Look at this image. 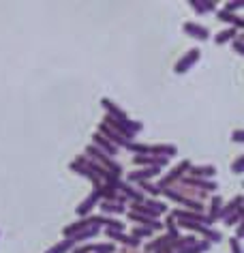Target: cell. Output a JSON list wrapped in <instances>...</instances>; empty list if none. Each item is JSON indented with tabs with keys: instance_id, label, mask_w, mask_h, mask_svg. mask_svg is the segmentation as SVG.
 Wrapping results in <instances>:
<instances>
[{
	"instance_id": "6da1fadb",
	"label": "cell",
	"mask_w": 244,
	"mask_h": 253,
	"mask_svg": "<svg viewBox=\"0 0 244 253\" xmlns=\"http://www.w3.org/2000/svg\"><path fill=\"white\" fill-rule=\"evenodd\" d=\"M86 153L95 157V159H92V161H97L101 168H105V169H107V172H111L114 176H118V178H120V174H122V166H120V163H116V161L111 159L109 155H105L103 150H99V148L95 146V144H90V146L86 148Z\"/></svg>"
},
{
	"instance_id": "7a4b0ae2",
	"label": "cell",
	"mask_w": 244,
	"mask_h": 253,
	"mask_svg": "<svg viewBox=\"0 0 244 253\" xmlns=\"http://www.w3.org/2000/svg\"><path fill=\"white\" fill-rule=\"evenodd\" d=\"M133 211L146 214V217L156 219L159 214L167 212V206L163 204V202H156V200H143V202H139V204H133Z\"/></svg>"
},
{
	"instance_id": "3957f363",
	"label": "cell",
	"mask_w": 244,
	"mask_h": 253,
	"mask_svg": "<svg viewBox=\"0 0 244 253\" xmlns=\"http://www.w3.org/2000/svg\"><path fill=\"white\" fill-rule=\"evenodd\" d=\"M189 169H191V161H180L178 166L170 172V176H165V178L159 180V185H156V187H159L161 191H163V189H167V187H174V182H178L180 178H184V174L189 172Z\"/></svg>"
},
{
	"instance_id": "277c9868",
	"label": "cell",
	"mask_w": 244,
	"mask_h": 253,
	"mask_svg": "<svg viewBox=\"0 0 244 253\" xmlns=\"http://www.w3.org/2000/svg\"><path fill=\"white\" fill-rule=\"evenodd\" d=\"M101 187H103V185H101ZM101 187H95V191H92L88 198H86V200L77 206V214H79V217H88L92 208L99 204V200H101Z\"/></svg>"
},
{
	"instance_id": "5b68a950",
	"label": "cell",
	"mask_w": 244,
	"mask_h": 253,
	"mask_svg": "<svg viewBox=\"0 0 244 253\" xmlns=\"http://www.w3.org/2000/svg\"><path fill=\"white\" fill-rule=\"evenodd\" d=\"M199 49L197 47H193V49H189V52H186V56H182V58H180L178 62H176V67H174V71L176 73H186L189 71V69L195 65V62L199 60Z\"/></svg>"
},
{
	"instance_id": "8992f818",
	"label": "cell",
	"mask_w": 244,
	"mask_h": 253,
	"mask_svg": "<svg viewBox=\"0 0 244 253\" xmlns=\"http://www.w3.org/2000/svg\"><path fill=\"white\" fill-rule=\"evenodd\" d=\"M99 133L107 137V140H109L111 144H114V146H122V148H129V144H131V142L127 140V137H122L120 133H118V131H114V129H111V126H107L105 123H101V125H99Z\"/></svg>"
},
{
	"instance_id": "52a82bcc",
	"label": "cell",
	"mask_w": 244,
	"mask_h": 253,
	"mask_svg": "<svg viewBox=\"0 0 244 253\" xmlns=\"http://www.w3.org/2000/svg\"><path fill=\"white\" fill-rule=\"evenodd\" d=\"M180 182L186 187H193V189H199V191H216V182L214 180H206V178H180Z\"/></svg>"
},
{
	"instance_id": "ba28073f",
	"label": "cell",
	"mask_w": 244,
	"mask_h": 253,
	"mask_svg": "<svg viewBox=\"0 0 244 253\" xmlns=\"http://www.w3.org/2000/svg\"><path fill=\"white\" fill-rule=\"evenodd\" d=\"M161 172V168H141V169H133L129 176H127V180L129 182H146L148 178H152V176H156Z\"/></svg>"
},
{
	"instance_id": "9c48e42d",
	"label": "cell",
	"mask_w": 244,
	"mask_h": 253,
	"mask_svg": "<svg viewBox=\"0 0 244 253\" xmlns=\"http://www.w3.org/2000/svg\"><path fill=\"white\" fill-rule=\"evenodd\" d=\"M129 219L135 221V223H143L146 227H150V230H161L163 223L159 219H152V217H146V214L141 212H135V211H129Z\"/></svg>"
},
{
	"instance_id": "30bf717a",
	"label": "cell",
	"mask_w": 244,
	"mask_h": 253,
	"mask_svg": "<svg viewBox=\"0 0 244 253\" xmlns=\"http://www.w3.org/2000/svg\"><path fill=\"white\" fill-rule=\"evenodd\" d=\"M105 234H107L111 240H118V243H122L124 247H129V249H137V247H139V238H135V236H127V234L116 232V230H107Z\"/></svg>"
},
{
	"instance_id": "8fae6325",
	"label": "cell",
	"mask_w": 244,
	"mask_h": 253,
	"mask_svg": "<svg viewBox=\"0 0 244 253\" xmlns=\"http://www.w3.org/2000/svg\"><path fill=\"white\" fill-rule=\"evenodd\" d=\"M182 30L189 37H195V39H202V41H206L210 37V33H208V28L206 26H199V24H195V22H186L184 26H182Z\"/></svg>"
},
{
	"instance_id": "7c38bea8",
	"label": "cell",
	"mask_w": 244,
	"mask_h": 253,
	"mask_svg": "<svg viewBox=\"0 0 244 253\" xmlns=\"http://www.w3.org/2000/svg\"><path fill=\"white\" fill-rule=\"evenodd\" d=\"M189 174H191V178H206L208 180L216 174V168L214 166H191Z\"/></svg>"
},
{
	"instance_id": "4fadbf2b",
	"label": "cell",
	"mask_w": 244,
	"mask_h": 253,
	"mask_svg": "<svg viewBox=\"0 0 244 253\" xmlns=\"http://www.w3.org/2000/svg\"><path fill=\"white\" fill-rule=\"evenodd\" d=\"M92 140H95V146L99 148V150H103V153L105 155H116V146H114V144H111L109 140H107V137H105V135H101V133H99V131H97V133L95 135H92Z\"/></svg>"
},
{
	"instance_id": "5bb4252c",
	"label": "cell",
	"mask_w": 244,
	"mask_h": 253,
	"mask_svg": "<svg viewBox=\"0 0 244 253\" xmlns=\"http://www.w3.org/2000/svg\"><path fill=\"white\" fill-rule=\"evenodd\" d=\"M99 208H101V214H122L124 212V206L116 200H103Z\"/></svg>"
},
{
	"instance_id": "9a60e30c",
	"label": "cell",
	"mask_w": 244,
	"mask_h": 253,
	"mask_svg": "<svg viewBox=\"0 0 244 253\" xmlns=\"http://www.w3.org/2000/svg\"><path fill=\"white\" fill-rule=\"evenodd\" d=\"M178 153L176 146H170V144H156V146H150V155L154 157H165V159H170Z\"/></svg>"
},
{
	"instance_id": "2e32d148",
	"label": "cell",
	"mask_w": 244,
	"mask_h": 253,
	"mask_svg": "<svg viewBox=\"0 0 244 253\" xmlns=\"http://www.w3.org/2000/svg\"><path fill=\"white\" fill-rule=\"evenodd\" d=\"M221 208H223L221 195H214V198H212V202H210V212L206 214V219H208V223H210V225L218 219V212H221Z\"/></svg>"
},
{
	"instance_id": "e0dca14e",
	"label": "cell",
	"mask_w": 244,
	"mask_h": 253,
	"mask_svg": "<svg viewBox=\"0 0 244 253\" xmlns=\"http://www.w3.org/2000/svg\"><path fill=\"white\" fill-rule=\"evenodd\" d=\"M242 208V195H238V198H234L229 202L225 208H221V212H218V219H227L229 214H234V212H238Z\"/></svg>"
},
{
	"instance_id": "ac0fdd59",
	"label": "cell",
	"mask_w": 244,
	"mask_h": 253,
	"mask_svg": "<svg viewBox=\"0 0 244 253\" xmlns=\"http://www.w3.org/2000/svg\"><path fill=\"white\" fill-rule=\"evenodd\" d=\"M210 249V243L208 240H195V243H191V245H186V247H182V249H178L176 253H206Z\"/></svg>"
},
{
	"instance_id": "d6986e66",
	"label": "cell",
	"mask_w": 244,
	"mask_h": 253,
	"mask_svg": "<svg viewBox=\"0 0 244 253\" xmlns=\"http://www.w3.org/2000/svg\"><path fill=\"white\" fill-rule=\"evenodd\" d=\"M191 7L195 9V13H210V11L216 9V4L210 2V0H206V2H202V0H191Z\"/></svg>"
},
{
	"instance_id": "ffe728a7",
	"label": "cell",
	"mask_w": 244,
	"mask_h": 253,
	"mask_svg": "<svg viewBox=\"0 0 244 253\" xmlns=\"http://www.w3.org/2000/svg\"><path fill=\"white\" fill-rule=\"evenodd\" d=\"M73 247H75V240L73 238H67V240H62V243L54 245L52 249H47L45 253H67V251H71Z\"/></svg>"
},
{
	"instance_id": "44dd1931",
	"label": "cell",
	"mask_w": 244,
	"mask_h": 253,
	"mask_svg": "<svg viewBox=\"0 0 244 253\" xmlns=\"http://www.w3.org/2000/svg\"><path fill=\"white\" fill-rule=\"evenodd\" d=\"M216 15H218V20L229 22L231 26H238V28H242V24H244V22H242V17H238V15H234V13H227V11H223V9L218 11Z\"/></svg>"
},
{
	"instance_id": "7402d4cb",
	"label": "cell",
	"mask_w": 244,
	"mask_h": 253,
	"mask_svg": "<svg viewBox=\"0 0 244 253\" xmlns=\"http://www.w3.org/2000/svg\"><path fill=\"white\" fill-rule=\"evenodd\" d=\"M163 227H167V236H170L172 240L180 238V230H178V225H176V221H174L172 214L167 217V221H165V225H163Z\"/></svg>"
},
{
	"instance_id": "603a6c76",
	"label": "cell",
	"mask_w": 244,
	"mask_h": 253,
	"mask_svg": "<svg viewBox=\"0 0 244 253\" xmlns=\"http://www.w3.org/2000/svg\"><path fill=\"white\" fill-rule=\"evenodd\" d=\"M234 37H238V33H236V28H229V30H223V33H218L216 37H214V41L221 45V43H227V41H231Z\"/></svg>"
},
{
	"instance_id": "cb8c5ba5",
	"label": "cell",
	"mask_w": 244,
	"mask_h": 253,
	"mask_svg": "<svg viewBox=\"0 0 244 253\" xmlns=\"http://www.w3.org/2000/svg\"><path fill=\"white\" fill-rule=\"evenodd\" d=\"M129 150H133V153H137V155H150V146H146V144H135V142H131V144H129Z\"/></svg>"
},
{
	"instance_id": "d4e9b609",
	"label": "cell",
	"mask_w": 244,
	"mask_h": 253,
	"mask_svg": "<svg viewBox=\"0 0 244 253\" xmlns=\"http://www.w3.org/2000/svg\"><path fill=\"white\" fill-rule=\"evenodd\" d=\"M150 234H152V230H150V227H133V230H131V236H135V238H146V236H150Z\"/></svg>"
},
{
	"instance_id": "484cf974",
	"label": "cell",
	"mask_w": 244,
	"mask_h": 253,
	"mask_svg": "<svg viewBox=\"0 0 244 253\" xmlns=\"http://www.w3.org/2000/svg\"><path fill=\"white\" fill-rule=\"evenodd\" d=\"M137 185H139L143 191L150 193V195H159V193H161V189L156 187V185H152V182H148V180H146V182H137Z\"/></svg>"
},
{
	"instance_id": "4316f807",
	"label": "cell",
	"mask_w": 244,
	"mask_h": 253,
	"mask_svg": "<svg viewBox=\"0 0 244 253\" xmlns=\"http://www.w3.org/2000/svg\"><path fill=\"white\" fill-rule=\"evenodd\" d=\"M242 208H240V211H238V212H234V214H229V217L227 219H225V223H227V225H236V223H242Z\"/></svg>"
},
{
	"instance_id": "83f0119b",
	"label": "cell",
	"mask_w": 244,
	"mask_h": 253,
	"mask_svg": "<svg viewBox=\"0 0 244 253\" xmlns=\"http://www.w3.org/2000/svg\"><path fill=\"white\" fill-rule=\"evenodd\" d=\"M242 168H244V157H238V159L231 163V172H234V174H242Z\"/></svg>"
},
{
	"instance_id": "f1b7e54d",
	"label": "cell",
	"mask_w": 244,
	"mask_h": 253,
	"mask_svg": "<svg viewBox=\"0 0 244 253\" xmlns=\"http://www.w3.org/2000/svg\"><path fill=\"white\" fill-rule=\"evenodd\" d=\"M231 45H234V49L238 54H244V45H242V37H234V39H231Z\"/></svg>"
},
{
	"instance_id": "f546056e",
	"label": "cell",
	"mask_w": 244,
	"mask_h": 253,
	"mask_svg": "<svg viewBox=\"0 0 244 253\" xmlns=\"http://www.w3.org/2000/svg\"><path fill=\"white\" fill-rule=\"evenodd\" d=\"M238 9H242L240 0H238V2H229V4H225L223 7V11H227V13H234V11H238Z\"/></svg>"
},
{
	"instance_id": "4dcf8cb0",
	"label": "cell",
	"mask_w": 244,
	"mask_h": 253,
	"mask_svg": "<svg viewBox=\"0 0 244 253\" xmlns=\"http://www.w3.org/2000/svg\"><path fill=\"white\" fill-rule=\"evenodd\" d=\"M229 247H231V253H242V247H240V240H238V238H231Z\"/></svg>"
},
{
	"instance_id": "1f68e13d",
	"label": "cell",
	"mask_w": 244,
	"mask_h": 253,
	"mask_svg": "<svg viewBox=\"0 0 244 253\" xmlns=\"http://www.w3.org/2000/svg\"><path fill=\"white\" fill-rule=\"evenodd\" d=\"M242 137H244V133H242V129H238V131H234V133H231V140H234V142H238V144H240V142H242Z\"/></svg>"
},
{
	"instance_id": "d6a6232c",
	"label": "cell",
	"mask_w": 244,
	"mask_h": 253,
	"mask_svg": "<svg viewBox=\"0 0 244 253\" xmlns=\"http://www.w3.org/2000/svg\"><path fill=\"white\" fill-rule=\"evenodd\" d=\"M120 253H137V249H129V247H124V249H120Z\"/></svg>"
}]
</instances>
